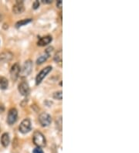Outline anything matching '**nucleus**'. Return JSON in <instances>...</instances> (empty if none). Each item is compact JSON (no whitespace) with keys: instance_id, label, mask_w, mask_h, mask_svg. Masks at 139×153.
Wrapping results in <instances>:
<instances>
[{"instance_id":"nucleus-1","label":"nucleus","mask_w":139,"mask_h":153,"mask_svg":"<svg viewBox=\"0 0 139 153\" xmlns=\"http://www.w3.org/2000/svg\"><path fill=\"white\" fill-rule=\"evenodd\" d=\"M34 144L36 145L37 147H44L47 144V141H46L45 136L43 135V133H41L39 131H35L33 134V137Z\"/></svg>"},{"instance_id":"nucleus-2","label":"nucleus","mask_w":139,"mask_h":153,"mask_svg":"<svg viewBox=\"0 0 139 153\" xmlns=\"http://www.w3.org/2000/svg\"><path fill=\"white\" fill-rule=\"evenodd\" d=\"M32 69H33V62L30 60H28L25 62L23 67L20 68L19 75H21V76H27L31 73Z\"/></svg>"},{"instance_id":"nucleus-3","label":"nucleus","mask_w":139,"mask_h":153,"mask_svg":"<svg viewBox=\"0 0 139 153\" xmlns=\"http://www.w3.org/2000/svg\"><path fill=\"white\" fill-rule=\"evenodd\" d=\"M18 118V111L16 110V108H11L9 111L8 115H7V123L9 125H13V124H15L17 121Z\"/></svg>"},{"instance_id":"nucleus-4","label":"nucleus","mask_w":139,"mask_h":153,"mask_svg":"<svg viewBox=\"0 0 139 153\" xmlns=\"http://www.w3.org/2000/svg\"><path fill=\"white\" fill-rule=\"evenodd\" d=\"M39 122L43 127L49 126L51 124L52 118L51 116L46 112L41 113L40 116H39Z\"/></svg>"},{"instance_id":"nucleus-5","label":"nucleus","mask_w":139,"mask_h":153,"mask_svg":"<svg viewBox=\"0 0 139 153\" xmlns=\"http://www.w3.org/2000/svg\"><path fill=\"white\" fill-rule=\"evenodd\" d=\"M51 70H52L51 66H47V67H46L45 68H43V70H41L40 72L38 74H37V76H36V85L40 84V83L42 82V81H43V79L45 78V76H47V75L48 74Z\"/></svg>"},{"instance_id":"nucleus-6","label":"nucleus","mask_w":139,"mask_h":153,"mask_svg":"<svg viewBox=\"0 0 139 153\" xmlns=\"http://www.w3.org/2000/svg\"><path fill=\"white\" fill-rule=\"evenodd\" d=\"M19 131L23 134H26L31 130V121L29 118H25L23 122H21L19 127Z\"/></svg>"},{"instance_id":"nucleus-7","label":"nucleus","mask_w":139,"mask_h":153,"mask_svg":"<svg viewBox=\"0 0 139 153\" xmlns=\"http://www.w3.org/2000/svg\"><path fill=\"white\" fill-rule=\"evenodd\" d=\"M19 73H20V66L19 65L18 63H16L10 70V76L13 81H16L19 76Z\"/></svg>"},{"instance_id":"nucleus-8","label":"nucleus","mask_w":139,"mask_h":153,"mask_svg":"<svg viewBox=\"0 0 139 153\" xmlns=\"http://www.w3.org/2000/svg\"><path fill=\"white\" fill-rule=\"evenodd\" d=\"M54 50V48L53 47H49L47 48V50H46L45 53L43 54H42L41 56H39V58L37 59V61H36V63L37 64H42L45 61H47V60L49 58V56L51 55V53Z\"/></svg>"},{"instance_id":"nucleus-9","label":"nucleus","mask_w":139,"mask_h":153,"mask_svg":"<svg viewBox=\"0 0 139 153\" xmlns=\"http://www.w3.org/2000/svg\"><path fill=\"white\" fill-rule=\"evenodd\" d=\"M13 57V54L10 51H4L0 54V63L9 62Z\"/></svg>"},{"instance_id":"nucleus-10","label":"nucleus","mask_w":139,"mask_h":153,"mask_svg":"<svg viewBox=\"0 0 139 153\" xmlns=\"http://www.w3.org/2000/svg\"><path fill=\"white\" fill-rule=\"evenodd\" d=\"M18 90L19 91L21 95L23 96H27L29 93V84L26 82V81H23L22 83L19 84Z\"/></svg>"},{"instance_id":"nucleus-11","label":"nucleus","mask_w":139,"mask_h":153,"mask_svg":"<svg viewBox=\"0 0 139 153\" xmlns=\"http://www.w3.org/2000/svg\"><path fill=\"white\" fill-rule=\"evenodd\" d=\"M24 11V5L23 1H16V4L13 6V12L15 14H20Z\"/></svg>"},{"instance_id":"nucleus-12","label":"nucleus","mask_w":139,"mask_h":153,"mask_svg":"<svg viewBox=\"0 0 139 153\" xmlns=\"http://www.w3.org/2000/svg\"><path fill=\"white\" fill-rule=\"evenodd\" d=\"M53 40V38H52V36H43V37H41L40 40H39L38 43V46H40V47H44V46L47 45V44H49Z\"/></svg>"},{"instance_id":"nucleus-13","label":"nucleus","mask_w":139,"mask_h":153,"mask_svg":"<svg viewBox=\"0 0 139 153\" xmlns=\"http://www.w3.org/2000/svg\"><path fill=\"white\" fill-rule=\"evenodd\" d=\"M10 142V138H9V135L8 133H4L2 134L1 137V143L4 147H7L9 145Z\"/></svg>"},{"instance_id":"nucleus-14","label":"nucleus","mask_w":139,"mask_h":153,"mask_svg":"<svg viewBox=\"0 0 139 153\" xmlns=\"http://www.w3.org/2000/svg\"><path fill=\"white\" fill-rule=\"evenodd\" d=\"M9 86V81L4 76H0V89L6 90Z\"/></svg>"},{"instance_id":"nucleus-15","label":"nucleus","mask_w":139,"mask_h":153,"mask_svg":"<svg viewBox=\"0 0 139 153\" xmlns=\"http://www.w3.org/2000/svg\"><path fill=\"white\" fill-rule=\"evenodd\" d=\"M32 22V19H23V20H20L17 22L16 23V28H19L21 26H26L28 23H31Z\"/></svg>"},{"instance_id":"nucleus-16","label":"nucleus","mask_w":139,"mask_h":153,"mask_svg":"<svg viewBox=\"0 0 139 153\" xmlns=\"http://www.w3.org/2000/svg\"><path fill=\"white\" fill-rule=\"evenodd\" d=\"M62 56H63V55H62V50H60L59 51L56 52V54H55V55H54V61L56 62V63H60L61 61H62Z\"/></svg>"},{"instance_id":"nucleus-17","label":"nucleus","mask_w":139,"mask_h":153,"mask_svg":"<svg viewBox=\"0 0 139 153\" xmlns=\"http://www.w3.org/2000/svg\"><path fill=\"white\" fill-rule=\"evenodd\" d=\"M54 97L55 98V99H57V100H60V101H61L62 98H63V94H62V91L60 90V91H56V92L54 93Z\"/></svg>"},{"instance_id":"nucleus-18","label":"nucleus","mask_w":139,"mask_h":153,"mask_svg":"<svg viewBox=\"0 0 139 153\" xmlns=\"http://www.w3.org/2000/svg\"><path fill=\"white\" fill-rule=\"evenodd\" d=\"M33 153H43V151L42 150V149H41V148H40V147H37V148L33 149Z\"/></svg>"},{"instance_id":"nucleus-19","label":"nucleus","mask_w":139,"mask_h":153,"mask_svg":"<svg viewBox=\"0 0 139 153\" xmlns=\"http://www.w3.org/2000/svg\"><path fill=\"white\" fill-rule=\"evenodd\" d=\"M40 6V2L39 1H35L33 4V7L34 9H36L38 7Z\"/></svg>"},{"instance_id":"nucleus-20","label":"nucleus","mask_w":139,"mask_h":153,"mask_svg":"<svg viewBox=\"0 0 139 153\" xmlns=\"http://www.w3.org/2000/svg\"><path fill=\"white\" fill-rule=\"evenodd\" d=\"M5 111V106L3 104H2L0 102V114H2Z\"/></svg>"},{"instance_id":"nucleus-21","label":"nucleus","mask_w":139,"mask_h":153,"mask_svg":"<svg viewBox=\"0 0 139 153\" xmlns=\"http://www.w3.org/2000/svg\"><path fill=\"white\" fill-rule=\"evenodd\" d=\"M62 4H63V2H62L61 0H59V1H57V2H56V6H57V8H59V9H61V8H62Z\"/></svg>"},{"instance_id":"nucleus-22","label":"nucleus","mask_w":139,"mask_h":153,"mask_svg":"<svg viewBox=\"0 0 139 153\" xmlns=\"http://www.w3.org/2000/svg\"><path fill=\"white\" fill-rule=\"evenodd\" d=\"M43 3H51L52 0H43Z\"/></svg>"},{"instance_id":"nucleus-23","label":"nucleus","mask_w":139,"mask_h":153,"mask_svg":"<svg viewBox=\"0 0 139 153\" xmlns=\"http://www.w3.org/2000/svg\"><path fill=\"white\" fill-rule=\"evenodd\" d=\"M0 131H1V129H0Z\"/></svg>"}]
</instances>
